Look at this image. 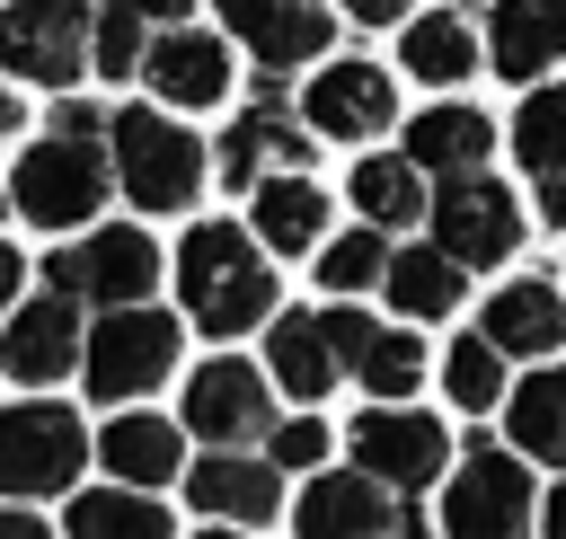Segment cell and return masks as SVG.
<instances>
[{"mask_svg": "<svg viewBox=\"0 0 566 539\" xmlns=\"http://www.w3.org/2000/svg\"><path fill=\"white\" fill-rule=\"evenodd\" d=\"M177 300H186V318H195L203 336H248V327L274 309V274H265V256L248 247V230L203 221V230H186V247H177Z\"/></svg>", "mask_w": 566, "mask_h": 539, "instance_id": "6da1fadb", "label": "cell"}, {"mask_svg": "<svg viewBox=\"0 0 566 539\" xmlns=\"http://www.w3.org/2000/svg\"><path fill=\"white\" fill-rule=\"evenodd\" d=\"M106 150H97V133H80V124H53L27 159H18V177H9V203L35 221V230H71V221H88L97 203H106Z\"/></svg>", "mask_w": 566, "mask_h": 539, "instance_id": "7a4b0ae2", "label": "cell"}, {"mask_svg": "<svg viewBox=\"0 0 566 539\" xmlns=\"http://www.w3.org/2000/svg\"><path fill=\"white\" fill-rule=\"evenodd\" d=\"M106 141H115V177H124V194H133L142 212H186V203L203 194V141L177 133L168 115L124 106V115L106 124Z\"/></svg>", "mask_w": 566, "mask_h": 539, "instance_id": "3957f363", "label": "cell"}, {"mask_svg": "<svg viewBox=\"0 0 566 539\" xmlns=\"http://www.w3.org/2000/svg\"><path fill=\"white\" fill-rule=\"evenodd\" d=\"M80 362H88V389L124 406V398H142V389H159L177 371V318L168 309H142V300H115L106 327L80 345Z\"/></svg>", "mask_w": 566, "mask_h": 539, "instance_id": "277c9868", "label": "cell"}, {"mask_svg": "<svg viewBox=\"0 0 566 539\" xmlns=\"http://www.w3.org/2000/svg\"><path fill=\"white\" fill-rule=\"evenodd\" d=\"M442 530H451V539H504V530H531V468H522V451H504V442H469V451H460V477L442 486Z\"/></svg>", "mask_w": 566, "mask_h": 539, "instance_id": "5b68a950", "label": "cell"}, {"mask_svg": "<svg viewBox=\"0 0 566 539\" xmlns=\"http://www.w3.org/2000/svg\"><path fill=\"white\" fill-rule=\"evenodd\" d=\"M88 0H9L0 9V71L35 80V88H71L88 62Z\"/></svg>", "mask_w": 566, "mask_h": 539, "instance_id": "8992f818", "label": "cell"}, {"mask_svg": "<svg viewBox=\"0 0 566 539\" xmlns=\"http://www.w3.org/2000/svg\"><path fill=\"white\" fill-rule=\"evenodd\" d=\"M433 239L460 256V265H504L513 247H522V203H513V186H495L486 168H460V177H442V194H433Z\"/></svg>", "mask_w": 566, "mask_h": 539, "instance_id": "52a82bcc", "label": "cell"}, {"mask_svg": "<svg viewBox=\"0 0 566 539\" xmlns=\"http://www.w3.org/2000/svg\"><path fill=\"white\" fill-rule=\"evenodd\" d=\"M345 442H354V468H371V477L398 486V495H416V486H433V477L451 468V433H442L433 415L398 406V398H371Z\"/></svg>", "mask_w": 566, "mask_h": 539, "instance_id": "ba28073f", "label": "cell"}, {"mask_svg": "<svg viewBox=\"0 0 566 539\" xmlns=\"http://www.w3.org/2000/svg\"><path fill=\"white\" fill-rule=\"evenodd\" d=\"M88 459L71 406H9L0 415V495H62Z\"/></svg>", "mask_w": 566, "mask_h": 539, "instance_id": "9c48e42d", "label": "cell"}, {"mask_svg": "<svg viewBox=\"0 0 566 539\" xmlns=\"http://www.w3.org/2000/svg\"><path fill=\"white\" fill-rule=\"evenodd\" d=\"M44 274H53V292H80V300H150L159 247H150V230H97L88 247L53 256Z\"/></svg>", "mask_w": 566, "mask_h": 539, "instance_id": "30bf717a", "label": "cell"}, {"mask_svg": "<svg viewBox=\"0 0 566 539\" xmlns=\"http://www.w3.org/2000/svg\"><path fill=\"white\" fill-rule=\"evenodd\" d=\"M301 115H310V133H327V141H371V133L398 115V88H389L380 62H327V71L301 88Z\"/></svg>", "mask_w": 566, "mask_h": 539, "instance_id": "8fae6325", "label": "cell"}, {"mask_svg": "<svg viewBox=\"0 0 566 539\" xmlns=\"http://www.w3.org/2000/svg\"><path fill=\"white\" fill-rule=\"evenodd\" d=\"M274 424V398H265V371H248V362H203L195 380H186V433H203V442H256Z\"/></svg>", "mask_w": 566, "mask_h": 539, "instance_id": "7c38bea8", "label": "cell"}, {"mask_svg": "<svg viewBox=\"0 0 566 539\" xmlns=\"http://www.w3.org/2000/svg\"><path fill=\"white\" fill-rule=\"evenodd\" d=\"M398 486H380L371 468H354V477H310V495H301V530L310 539H380V530H416L398 504H389Z\"/></svg>", "mask_w": 566, "mask_h": 539, "instance_id": "4fadbf2b", "label": "cell"}, {"mask_svg": "<svg viewBox=\"0 0 566 539\" xmlns=\"http://www.w3.org/2000/svg\"><path fill=\"white\" fill-rule=\"evenodd\" d=\"M327 336H336L345 371H354L371 398H407V389L424 380V345H416L407 327H380V318H363V309H327Z\"/></svg>", "mask_w": 566, "mask_h": 539, "instance_id": "5bb4252c", "label": "cell"}, {"mask_svg": "<svg viewBox=\"0 0 566 539\" xmlns=\"http://www.w3.org/2000/svg\"><path fill=\"white\" fill-rule=\"evenodd\" d=\"M221 18L248 35V53H256L265 71L318 62V53H327V35H336V18H327L318 0H221Z\"/></svg>", "mask_w": 566, "mask_h": 539, "instance_id": "9a60e30c", "label": "cell"}, {"mask_svg": "<svg viewBox=\"0 0 566 539\" xmlns=\"http://www.w3.org/2000/svg\"><path fill=\"white\" fill-rule=\"evenodd\" d=\"M142 80H150L168 106H212V97H230V53H221V35H203V27H159L150 53H142Z\"/></svg>", "mask_w": 566, "mask_h": 539, "instance_id": "2e32d148", "label": "cell"}, {"mask_svg": "<svg viewBox=\"0 0 566 539\" xmlns=\"http://www.w3.org/2000/svg\"><path fill=\"white\" fill-rule=\"evenodd\" d=\"M486 53L513 88H531L548 62H566V0H495L486 9Z\"/></svg>", "mask_w": 566, "mask_h": 539, "instance_id": "e0dca14e", "label": "cell"}, {"mask_svg": "<svg viewBox=\"0 0 566 539\" xmlns=\"http://www.w3.org/2000/svg\"><path fill=\"white\" fill-rule=\"evenodd\" d=\"M186 495H195V512H221V521H248V530L283 512V477H274V451H265V459H248V451H212V459H195Z\"/></svg>", "mask_w": 566, "mask_h": 539, "instance_id": "ac0fdd59", "label": "cell"}, {"mask_svg": "<svg viewBox=\"0 0 566 539\" xmlns=\"http://www.w3.org/2000/svg\"><path fill=\"white\" fill-rule=\"evenodd\" d=\"M292 159H310V133L283 115V88L265 80V88L248 97V115L230 124V141H221V177H230V186H256L265 168H292Z\"/></svg>", "mask_w": 566, "mask_h": 539, "instance_id": "d6986e66", "label": "cell"}, {"mask_svg": "<svg viewBox=\"0 0 566 539\" xmlns=\"http://www.w3.org/2000/svg\"><path fill=\"white\" fill-rule=\"evenodd\" d=\"M80 345H88V336H80L71 300H27V309L9 318V336H0V371H9V380H62Z\"/></svg>", "mask_w": 566, "mask_h": 539, "instance_id": "ffe728a7", "label": "cell"}, {"mask_svg": "<svg viewBox=\"0 0 566 539\" xmlns=\"http://www.w3.org/2000/svg\"><path fill=\"white\" fill-rule=\"evenodd\" d=\"M486 336L513 353V362H531V353H557L566 345V292L557 283H504L495 300H486Z\"/></svg>", "mask_w": 566, "mask_h": 539, "instance_id": "44dd1931", "label": "cell"}, {"mask_svg": "<svg viewBox=\"0 0 566 539\" xmlns=\"http://www.w3.org/2000/svg\"><path fill=\"white\" fill-rule=\"evenodd\" d=\"M265 371H274L301 406H318V398L345 380V353H336L327 318H274V336H265Z\"/></svg>", "mask_w": 566, "mask_h": 539, "instance_id": "7402d4cb", "label": "cell"}, {"mask_svg": "<svg viewBox=\"0 0 566 539\" xmlns=\"http://www.w3.org/2000/svg\"><path fill=\"white\" fill-rule=\"evenodd\" d=\"M486 150H495V124L478 115V106H424L416 124H407V159L416 168H433V177H460V168H486Z\"/></svg>", "mask_w": 566, "mask_h": 539, "instance_id": "603a6c76", "label": "cell"}, {"mask_svg": "<svg viewBox=\"0 0 566 539\" xmlns=\"http://www.w3.org/2000/svg\"><path fill=\"white\" fill-rule=\"evenodd\" d=\"M398 62H407L424 88H460V80L478 71V27H469L460 9H424V18H407Z\"/></svg>", "mask_w": 566, "mask_h": 539, "instance_id": "cb8c5ba5", "label": "cell"}, {"mask_svg": "<svg viewBox=\"0 0 566 539\" xmlns=\"http://www.w3.org/2000/svg\"><path fill=\"white\" fill-rule=\"evenodd\" d=\"M248 221H256V239L265 247H283V256H301V247H318V230H327V194L310 186V177H256V203H248Z\"/></svg>", "mask_w": 566, "mask_h": 539, "instance_id": "d4e9b609", "label": "cell"}, {"mask_svg": "<svg viewBox=\"0 0 566 539\" xmlns=\"http://www.w3.org/2000/svg\"><path fill=\"white\" fill-rule=\"evenodd\" d=\"M97 459H106L124 486H159V477H177L186 442H177V424H159V415H115V424L97 433Z\"/></svg>", "mask_w": 566, "mask_h": 539, "instance_id": "484cf974", "label": "cell"}, {"mask_svg": "<svg viewBox=\"0 0 566 539\" xmlns=\"http://www.w3.org/2000/svg\"><path fill=\"white\" fill-rule=\"evenodd\" d=\"M186 9H195V0H106V9H97V71H106V80H133L142 53H150V35L177 27Z\"/></svg>", "mask_w": 566, "mask_h": 539, "instance_id": "4316f807", "label": "cell"}, {"mask_svg": "<svg viewBox=\"0 0 566 539\" xmlns=\"http://www.w3.org/2000/svg\"><path fill=\"white\" fill-rule=\"evenodd\" d=\"M460 274H469V265L433 239V247H398L380 283H389V300H398L407 318H442V309H460Z\"/></svg>", "mask_w": 566, "mask_h": 539, "instance_id": "83f0119b", "label": "cell"}, {"mask_svg": "<svg viewBox=\"0 0 566 539\" xmlns=\"http://www.w3.org/2000/svg\"><path fill=\"white\" fill-rule=\"evenodd\" d=\"M354 203H363V221H380V230H407V221L433 212L424 168H416L407 150H398V159H363V168H354Z\"/></svg>", "mask_w": 566, "mask_h": 539, "instance_id": "f1b7e54d", "label": "cell"}, {"mask_svg": "<svg viewBox=\"0 0 566 539\" xmlns=\"http://www.w3.org/2000/svg\"><path fill=\"white\" fill-rule=\"evenodd\" d=\"M504 415H513V442H522L531 459H557V468H566V362H557V371H531V380L504 398Z\"/></svg>", "mask_w": 566, "mask_h": 539, "instance_id": "f546056e", "label": "cell"}, {"mask_svg": "<svg viewBox=\"0 0 566 539\" xmlns=\"http://www.w3.org/2000/svg\"><path fill=\"white\" fill-rule=\"evenodd\" d=\"M71 539H168V512L133 486H106V495L71 504Z\"/></svg>", "mask_w": 566, "mask_h": 539, "instance_id": "4dcf8cb0", "label": "cell"}, {"mask_svg": "<svg viewBox=\"0 0 566 539\" xmlns=\"http://www.w3.org/2000/svg\"><path fill=\"white\" fill-rule=\"evenodd\" d=\"M513 150H522L531 177H566V80L522 97V115H513Z\"/></svg>", "mask_w": 566, "mask_h": 539, "instance_id": "1f68e13d", "label": "cell"}, {"mask_svg": "<svg viewBox=\"0 0 566 539\" xmlns=\"http://www.w3.org/2000/svg\"><path fill=\"white\" fill-rule=\"evenodd\" d=\"M504 362H513V353H504L486 327H478V336H460V345L442 353V389H451V406H469V415H478V406H495V398H504Z\"/></svg>", "mask_w": 566, "mask_h": 539, "instance_id": "d6a6232c", "label": "cell"}, {"mask_svg": "<svg viewBox=\"0 0 566 539\" xmlns=\"http://www.w3.org/2000/svg\"><path fill=\"white\" fill-rule=\"evenodd\" d=\"M380 274H389V230H380V221L318 247V283H327V292H371Z\"/></svg>", "mask_w": 566, "mask_h": 539, "instance_id": "836d02e7", "label": "cell"}, {"mask_svg": "<svg viewBox=\"0 0 566 539\" xmlns=\"http://www.w3.org/2000/svg\"><path fill=\"white\" fill-rule=\"evenodd\" d=\"M327 442H336V433H327L318 415H292V424H274V442H265V451H274V468H318V459H327Z\"/></svg>", "mask_w": 566, "mask_h": 539, "instance_id": "e575fe53", "label": "cell"}, {"mask_svg": "<svg viewBox=\"0 0 566 539\" xmlns=\"http://www.w3.org/2000/svg\"><path fill=\"white\" fill-rule=\"evenodd\" d=\"M336 9H345L354 27H389V18H407L416 0H336Z\"/></svg>", "mask_w": 566, "mask_h": 539, "instance_id": "d590c367", "label": "cell"}, {"mask_svg": "<svg viewBox=\"0 0 566 539\" xmlns=\"http://www.w3.org/2000/svg\"><path fill=\"white\" fill-rule=\"evenodd\" d=\"M539 221H557V230H566V177H539Z\"/></svg>", "mask_w": 566, "mask_h": 539, "instance_id": "8d00e7d4", "label": "cell"}, {"mask_svg": "<svg viewBox=\"0 0 566 539\" xmlns=\"http://www.w3.org/2000/svg\"><path fill=\"white\" fill-rule=\"evenodd\" d=\"M539 521H548V539H566V486H557V495L539 504Z\"/></svg>", "mask_w": 566, "mask_h": 539, "instance_id": "74e56055", "label": "cell"}, {"mask_svg": "<svg viewBox=\"0 0 566 539\" xmlns=\"http://www.w3.org/2000/svg\"><path fill=\"white\" fill-rule=\"evenodd\" d=\"M0 539H35V521L27 512H0Z\"/></svg>", "mask_w": 566, "mask_h": 539, "instance_id": "f35d334b", "label": "cell"}, {"mask_svg": "<svg viewBox=\"0 0 566 539\" xmlns=\"http://www.w3.org/2000/svg\"><path fill=\"white\" fill-rule=\"evenodd\" d=\"M18 292V247H0V300Z\"/></svg>", "mask_w": 566, "mask_h": 539, "instance_id": "ab89813d", "label": "cell"}, {"mask_svg": "<svg viewBox=\"0 0 566 539\" xmlns=\"http://www.w3.org/2000/svg\"><path fill=\"white\" fill-rule=\"evenodd\" d=\"M9 124H18V97H9V88H0V133H9Z\"/></svg>", "mask_w": 566, "mask_h": 539, "instance_id": "60d3db41", "label": "cell"}]
</instances>
